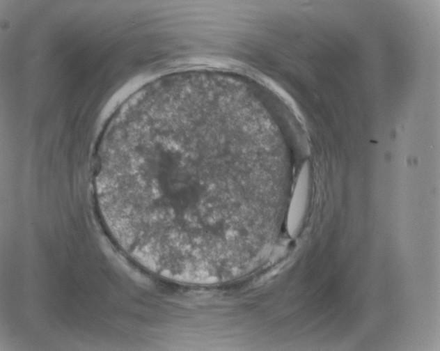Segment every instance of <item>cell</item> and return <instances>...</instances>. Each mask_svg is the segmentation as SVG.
<instances>
[{
    "instance_id": "obj_1",
    "label": "cell",
    "mask_w": 440,
    "mask_h": 351,
    "mask_svg": "<svg viewBox=\"0 0 440 351\" xmlns=\"http://www.w3.org/2000/svg\"><path fill=\"white\" fill-rule=\"evenodd\" d=\"M309 186V168L307 164H304L301 168L294 189L293 200L291 208V219L292 222L290 227V232H294L296 228L297 221L301 213V210L305 203Z\"/></svg>"
}]
</instances>
